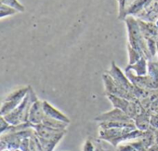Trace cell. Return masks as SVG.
I'll list each match as a JSON object with an SVG mask.
<instances>
[{"instance_id":"13","label":"cell","mask_w":158,"mask_h":151,"mask_svg":"<svg viewBox=\"0 0 158 151\" xmlns=\"http://www.w3.org/2000/svg\"><path fill=\"white\" fill-rule=\"evenodd\" d=\"M148 76L158 90V62H148Z\"/></svg>"},{"instance_id":"20","label":"cell","mask_w":158,"mask_h":151,"mask_svg":"<svg viewBox=\"0 0 158 151\" xmlns=\"http://www.w3.org/2000/svg\"><path fill=\"white\" fill-rule=\"evenodd\" d=\"M150 125H151V128L154 130H158V114H155V113L151 114Z\"/></svg>"},{"instance_id":"16","label":"cell","mask_w":158,"mask_h":151,"mask_svg":"<svg viewBox=\"0 0 158 151\" xmlns=\"http://www.w3.org/2000/svg\"><path fill=\"white\" fill-rule=\"evenodd\" d=\"M19 12L17 10L11 8V7H9L7 5H4V4H1L0 5V18L3 19L4 17L6 16H11V15H14L15 13Z\"/></svg>"},{"instance_id":"21","label":"cell","mask_w":158,"mask_h":151,"mask_svg":"<svg viewBox=\"0 0 158 151\" xmlns=\"http://www.w3.org/2000/svg\"><path fill=\"white\" fill-rule=\"evenodd\" d=\"M150 110H151L152 113L158 114V93H157V94L154 96V98H153V100H152V102Z\"/></svg>"},{"instance_id":"18","label":"cell","mask_w":158,"mask_h":151,"mask_svg":"<svg viewBox=\"0 0 158 151\" xmlns=\"http://www.w3.org/2000/svg\"><path fill=\"white\" fill-rule=\"evenodd\" d=\"M11 124H10L4 117H0V132H1V134L5 133L10 128Z\"/></svg>"},{"instance_id":"10","label":"cell","mask_w":158,"mask_h":151,"mask_svg":"<svg viewBox=\"0 0 158 151\" xmlns=\"http://www.w3.org/2000/svg\"><path fill=\"white\" fill-rule=\"evenodd\" d=\"M42 106H43V110H44L46 117H48V118L65 122L67 124H70V122H71L70 119L65 114H63L61 111L58 110L56 107H54L52 105H50L48 101H42Z\"/></svg>"},{"instance_id":"4","label":"cell","mask_w":158,"mask_h":151,"mask_svg":"<svg viewBox=\"0 0 158 151\" xmlns=\"http://www.w3.org/2000/svg\"><path fill=\"white\" fill-rule=\"evenodd\" d=\"M136 129V126L126 128H111L106 130L99 129V139L110 144L112 146L116 148L120 144L127 142L128 133Z\"/></svg>"},{"instance_id":"22","label":"cell","mask_w":158,"mask_h":151,"mask_svg":"<svg viewBox=\"0 0 158 151\" xmlns=\"http://www.w3.org/2000/svg\"><path fill=\"white\" fill-rule=\"evenodd\" d=\"M147 151H158V145L155 143V144L152 145L151 147H149Z\"/></svg>"},{"instance_id":"3","label":"cell","mask_w":158,"mask_h":151,"mask_svg":"<svg viewBox=\"0 0 158 151\" xmlns=\"http://www.w3.org/2000/svg\"><path fill=\"white\" fill-rule=\"evenodd\" d=\"M106 73L108 75H110L112 79L115 81V83L117 85H119L121 88H123L124 90H126L127 92H128L130 94H132L137 100H139L144 93V92L146 90H141L139 89L137 87H135L131 81L128 80V78L127 77V75L125 72H123L114 62H112V65L111 68L109 70L106 71Z\"/></svg>"},{"instance_id":"5","label":"cell","mask_w":158,"mask_h":151,"mask_svg":"<svg viewBox=\"0 0 158 151\" xmlns=\"http://www.w3.org/2000/svg\"><path fill=\"white\" fill-rule=\"evenodd\" d=\"M106 97L109 99V101L112 103L114 108H118L122 110L133 120L143 110L138 101H135V102L129 101L127 99L117 97L114 95H110V94H107Z\"/></svg>"},{"instance_id":"6","label":"cell","mask_w":158,"mask_h":151,"mask_svg":"<svg viewBox=\"0 0 158 151\" xmlns=\"http://www.w3.org/2000/svg\"><path fill=\"white\" fill-rule=\"evenodd\" d=\"M29 87H22L20 89H17L10 93L5 100L2 102L1 105V109H0V114L1 116H6L11 111H13L26 97L28 92H29Z\"/></svg>"},{"instance_id":"24","label":"cell","mask_w":158,"mask_h":151,"mask_svg":"<svg viewBox=\"0 0 158 151\" xmlns=\"http://www.w3.org/2000/svg\"><path fill=\"white\" fill-rule=\"evenodd\" d=\"M1 151H18V149L17 150H13V149H10V148H5V149H2Z\"/></svg>"},{"instance_id":"2","label":"cell","mask_w":158,"mask_h":151,"mask_svg":"<svg viewBox=\"0 0 158 151\" xmlns=\"http://www.w3.org/2000/svg\"><path fill=\"white\" fill-rule=\"evenodd\" d=\"M37 99H38L37 95L35 94L33 88L30 86L29 92L26 97L23 99V101L13 111L2 117H4L5 119L11 125H19V124L26 123L28 122L31 106L34 104V102H35Z\"/></svg>"},{"instance_id":"15","label":"cell","mask_w":158,"mask_h":151,"mask_svg":"<svg viewBox=\"0 0 158 151\" xmlns=\"http://www.w3.org/2000/svg\"><path fill=\"white\" fill-rule=\"evenodd\" d=\"M0 3L7 5L9 7H11V8L17 10L19 12H23L25 11L24 7L18 1V0H0Z\"/></svg>"},{"instance_id":"14","label":"cell","mask_w":158,"mask_h":151,"mask_svg":"<svg viewBox=\"0 0 158 151\" xmlns=\"http://www.w3.org/2000/svg\"><path fill=\"white\" fill-rule=\"evenodd\" d=\"M127 50H128V56H129L127 65H132V64L136 63L141 58L140 54L135 49H133L129 44H127Z\"/></svg>"},{"instance_id":"8","label":"cell","mask_w":158,"mask_h":151,"mask_svg":"<svg viewBox=\"0 0 158 151\" xmlns=\"http://www.w3.org/2000/svg\"><path fill=\"white\" fill-rule=\"evenodd\" d=\"M95 120L100 122H108V121H134L130 119L125 112L118 108H113L110 111L102 113L95 118Z\"/></svg>"},{"instance_id":"23","label":"cell","mask_w":158,"mask_h":151,"mask_svg":"<svg viewBox=\"0 0 158 151\" xmlns=\"http://www.w3.org/2000/svg\"><path fill=\"white\" fill-rule=\"evenodd\" d=\"M155 143L158 145V130H155Z\"/></svg>"},{"instance_id":"19","label":"cell","mask_w":158,"mask_h":151,"mask_svg":"<svg viewBox=\"0 0 158 151\" xmlns=\"http://www.w3.org/2000/svg\"><path fill=\"white\" fill-rule=\"evenodd\" d=\"M115 151H137L128 142L124 143V144H120L116 148Z\"/></svg>"},{"instance_id":"11","label":"cell","mask_w":158,"mask_h":151,"mask_svg":"<svg viewBox=\"0 0 158 151\" xmlns=\"http://www.w3.org/2000/svg\"><path fill=\"white\" fill-rule=\"evenodd\" d=\"M148 60L144 57H141L136 63L132 65H127L125 68V72L133 71L136 76L143 77L148 75Z\"/></svg>"},{"instance_id":"17","label":"cell","mask_w":158,"mask_h":151,"mask_svg":"<svg viewBox=\"0 0 158 151\" xmlns=\"http://www.w3.org/2000/svg\"><path fill=\"white\" fill-rule=\"evenodd\" d=\"M96 150V145L95 141H93L91 138H88L83 145V151H95Z\"/></svg>"},{"instance_id":"12","label":"cell","mask_w":158,"mask_h":151,"mask_svg":"<svg viewBox=\"0 0 158 151\" xmlns=\"http://www.w3.org/2000/svg\"><path fill=\"white\" fill-rule=\"evenodd\" d=\"M151 114H152V112L149 110H142L134 119V123H135V126L138 130L142 131V132H146L151 128V125H150Z\"/></svg>"},{"instance_id":"7","label":"cell","mask_w":158,"mask_h":151,"mask_svg":"<svg viewBox=\"0 0 158 151\" xmlns=\"http://www.w3.org/2000/svg\"><path fill=\"white\" fill-rule=\"evenodd\" d=\"M102 80L104 84V93L105 95L110 94V95H114L117 97L125 98L129 101H138L132 94H130L128 92L121 88L119 85L115 83V81L112 79L110 75H108L106 72L102 75Z\"/></svg>"},{"instance_id":"9","label":"cell","mask_w":158,"mask_h":151,"mask_svg":"<svg viewBox=\"0 0 158 151\" xmlns=\"http://www.w3.org/2000/svg\"><path fill=\"white\" fill-rule=\"evenodd\" d=\"M46 115L43 110V106H42V101L37 99L35 102L31 106L30 113H29V118H28V122H30L33 127L42 124Z\"/></svg>"},{"instance_id":"25","label":"cell","mask_w":158,"mask_h":151,"mask_svg":"<svg viewBox=\"0 0 158 151\" xmlns=\"http://www.w3.org/2000/svg\"><path fill=\"white\" fill-rule=\"evenodd\" d=\"M121 2H122V0H118V3H119V4H120Z\"/></svg>"},{"instance_id":"1","label":"cell","mask_w":158,"mask_h":151,"mask_svg":"<svg viewBox=\"0 0 158 151\" xmlns=\"http://www.w3.org/2000/svg\"><path fill=\"white\" fill-rule=\"evenodd\" d=\"M125 22L127 24L128 33V44L135 49L141 57L146 58L148 61H152L153 58L149 50L147 41L141 34L137 18L129 15L125 19Z\"/></svg>"}]
</instances>
